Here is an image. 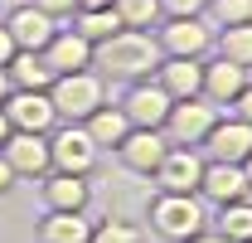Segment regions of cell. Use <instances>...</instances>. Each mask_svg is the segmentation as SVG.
Instances as JSON below:
<instances>
[{"label":"cell","mask_w":252,"mask_h":243,"mask_svg":"<svg viewBox=\"0 0 252 243\" xmlns=\"http://www.w3.org/2000/svg\"><path fill=\"white\" fill-rule=\"evenodd\" d=\"M156 44L165 59H204L214 49V30L204 25V15H185V20H170Z\"/></svg>","instance_id":"cell-7"},{"label":"cell","mask_w":252,"mask_h":243,"mask_svg":"<svg viewBox=\"0 0 252 243\" xmlns=\"http://www.w3.org/2000/svg\"><path fill=\"white\" fill-rule=\"evenodd\" d=\"M233 117H243V122L252 126V83L238 92V97H233Z\"/></svg>","instance_id":"cell-30"},{"label":"cell","mask_w":252,"mask_h":243,"mask_svg":"<svg viewBox=\"0 0 252 243\" xmlns=\"http://www.w3.org/2000/svg\"><path fill=\"white\" fill-rule=\"evenodd\" d=\"M117 151H122L126 170H136V175H156V165L165 161V151H170V136H165L160 126H131Z\"/></svg>","instance_id":"cell-12"},{"label":"cell","mask_w":252,"mask_h":243,"mask_svg":"<svg viewBox=\"0 0 252 243\" xmlns=\"http://www.w3.org/2000/svg\"><path fill=\"white\" fill-rule=\"evenodd\" d=\"M185 243H228V239H223V234H209V229H199V234L185 239Z\"/></svg>","instance_id":"cell-33"},{"label":"cell","mask_w":252,"mask_h":243,"mask_svg":"<svg viewBox=\"0 0 252 243\" xmlns=\"http://www.w3.org/2000/svg\"><path fill=\"white\" fill-rule=\"evenodd\" d=\"M88 239H93V224L78 209H49L39 224V243H88Z\"/></svg>","instance_id":"cell-18"},{"label":"cell","mask_w":252,"mask_h":243,"mask_svg":"<svg viewBox=\"0 0 252 243\" xmlns=\"http://www.w3.org/2000/svg\"><path fill=\"white\" fill-rule=\"evenodd\" d=\"M0 156L10 161L15 175H49V170H54V161H49V136H39V131H10L5 146H0Z\"/></svg>","instance_id":"cell-13"},{"label":"cell","mask_w":252,"mask_h":243,"mask_svg":"<svg viewBox=\"0 0 252 243\" xmlns=\"http://www.w3.org/2000/svg\"><path fill=\"white\" fill-rule=\"evenodd\" d=\"M0 112L10 117V131H39V136H49L54 122H59L49 92H30V88H10V97L0 102Z\"/></svg>","instance_id":"cell-6"},{"label":"cell","mask_w":252,"mask_h":243,"mask_svg":"<svg viewBox=\"0 0 252 243\" xmlns=\"http://www.w3.org/2000/svg\"><path fill=\"white\" fill-rule=\"evenodd\" d=\"M5 73H10V88H30V92H49V83H54L44 54H30V49H15V59L5 63Z\"/></svg>","instance_id":"cell-21"},{"label":"cell","mask_w":252,"mask_h":243,"mask_svg":"<svg viewBox=\"0 0 252 243\" xmlns=\"http://www.w3.org/2000/svg\"><path fill=\"white\" fill-rule=\"evenodd\" d=\"M156 83L175 102L180 97H199L204 92V59H160L156 63Z\"/></svg>","instance_id":"cell-17"},{"label":"cell","mask_w":252,"mask_h":243,"mask_svg":"<svg viewBox=\"0 0 252 243\" xmlns=\"http://www.w3.org/2000/svg\"><path fill=\"white\" fill-rule=\"evenodd\" d=\"M219 234L228 243H252V195L219 209Z\"/></svg>","instance_id":"cell-22"},{"label":"cell","mask_w":252,"mask_h":243,"mask_svg":"<svg viewBox=\"0 0 252 243\" xmlns=\"http://www.w3.org/2000/svg\"><path fill=\"white\" fill-rule=\"evenodd\" d=\"M243 175H248V190H252V156L243 161Z\"/></svg>","instance_id":"cell-37"},{"label":"cell","mask_w":252,"mask_h":243,"mask_svg":"<svg viewBox=\"0 0 252 243\" xmlns=\"http://www.w3.org/2000/svg\"><path fill=\"white\" fill-rule=\"evenodd\" d=\"M204 5H209V0H160V15L185 20V15H204Z\"/></svg>","instance_id":"cell-28"},{"label":"cell","mask_w":252,"mask_h":243,"mask_svg":"<svg viewBox=\"0 0 252 243\" xmlns=\"http://www.w3.org/2000/svg\"><path fill=\"white\" fill-rule=\"evenodd\" d=\"M199 175H204V156L194 146H170L165 161L156 165V185L170 190V195H194L199 190Z\"/></svg>","instance_id":"cell-11"},{"label":"cell","mask_w":252,"mask_h":243,"mask_svg":"<svg viewBox=\"0 0 252 243\" xmlns=\"http://www.w3.org/2000/svg\"><path fill=\"white\" fill-rule=\"evenodd\" d=\"M73 15H78V34H83L88 44H102V39H112L117 30H126L112 5H107V10H73Z\"/></svg>","instance_id":"cell-24"},{"label":"cell","mask_w":252,"mask_h":243,"mask_svg":"<svg viewBox=\"0 0 252 243\" xmlns=\"http://www.w3.org/2000/svg\"><path fill=\"white\" fill-rule=\"evenodd\" d=\"M204 224H209V214H204V200L199 195H170V190H160L156 204H151V229H156L160 239H170V243L194 239Z\"/></svg>","instance_id":"cell-3"},{"label":"cell","mask_w":252,"mask_h":243,"mask_svg":"<svg viewBox=\"0 0 252 243\" xmlns=\"http://www.w3.org/2000/svg\"><path fill=\"white\" fill-rule=\"evenodd\" d=\"M88 200H93V185H88V175H68V170H59V175H49V185H44V204L49 209H88Z\"/></svg>","instance_id":"cell-19"},{"label":"cell","mask_w":252,"mask_h":243,"mask_svg":"<svg viewBox=\"0 0 252 243\" xmlns=\"http://www.w3.org/2000/svg\"><path fill=\"white\" fill-rule=\"evenodd\" d=\"M170 102H175V97L160 88L156 78H136V83L126 88V97H122V112H126L131 126H165Z\"/></svg>","instance_id":"cell-8"},{"label":"cell","mask_w":252,"mask_h":243,"mask_svg":"<svg viewBox=\"0 0 252 243\" xmlns=\"http://www.w3.org/2000/svg\"><path fill=\"white\" fill-rule=\"evenodd\" d=\"M49 102H54V112H59L63 122L93 117L97 107L107 102L102 73H93V68H83V73H59V78L49 83Z\"/></svg>","instance_id":"cell-2"},{"label":"cell","mask_w":252,"mask_h":243,"mask_svg":"<svg viewBox=\"0 0 252 243\" xmlns=\"http://www.w3.org/2000/svg\"><path fill=\"white\" fill-rule=\"evenodd\" d=\"M160 63V44L146 30H117L112 39L93 44V68L102 78H122V83H136V78H151Z\"/></svg>","instance_id":"cell-1"},{"label":"cell","mask_w":252,"mask_h":243,"mask_svg":"<svg viewBox=\"0 0 252 243\" xmlns=\"http://www.w3.org/2000/svg\"><path fill=\"white\" fill-rule=\"evenodd\" d=\"M83 126H88V136L97 141V151H117V146L126 141V131H131L126 112H122V107H107V102L97 107L93 117H83Z\"/></svg>","instance_id":"cell-20"},{"label":"cell","mask_w":252,"mask_h":243,"mask_svg":"<svg viewBox=\"0 0 252 243\" xmlns=\"http://www.w3.org/2000/svg\"><path fill=\"white\" fill-rule=\"evenodd\" d=\"M97 141L88 136V126L83 122H68L59 126L54 136H49V161H54V170H68V175H93L97 165Z\"/></svg>","instance_id":"cell-5"},{"label":"cell","mask_w":252,"mask_h":243,"mask_svg":"<svg viewBox=\"0 0 252 243\" xmlns=\"http://www.w3.org/2000/svg\"><path fill=\"white\" fill-rule=\"evenodd\" d=\"M199 146L209 151V161H233V165H243L252 156V126L243 117H219Z\"/></svg>","instance_id":"cell-10"},{"label":"cell","mask_w":252,"mask_h":243,"mask_svg":"<svg viewBox=\"0 0 252 243\" xmlns=\"http://www.w3.org/2000/svg\"><path fill=\"white\" fill-rule=\"evenodd\" d=\"M39 54H44V63H49L54 78H59V73H83V68H93V44L78 30H54V39H49Z\"/></svg>","instance_id":"cell-14"},{"label":"cell","mask_w":252,"mask_h":243,"mask_svg":"<svg viewBox=\"0 0 252 243\" xmlns=\"http://www.w3.org/2000/svg\"><path fill=\"white\" fill-rule=\"evenodd\" d=\"M112 10L126 30H151L160 20V0H112Z\"/></svg>","instance_id":"cell-25"},{"label":"cell","mask_w":252,"mask_h":243,"mask_svg":"<svg viewBox=\"0 0 252 243\" xmlns=\"http://www.w3.org/2000/svg\"><path fill=\"white\" fill-rule=\"evenodd\" d=\"M30 5H39V10H44V15H54V20L78 10V0H30Z\"/></svg>","instance_id":"cell-29"},{"label":"cell","mask_w":252,"mask_h":243,"mask_svg":"<svg viewBox=\"0 0 252 243\" xmlns=\"http://www.w3.org/2000/svg\"><path fill=\"white\" fill-rule=\"evenodd\" d=\"M194 195H204L214 209L223 204H233V200H248V175H243V165H233V161H204V175H199V190Z\"/></svg>","instance_id":"cell-9"},{"label":"cell","mask_w":252,"mask_h":243,"mask_svg":"<svg viewBox=\"0 0 252 243\" xmlns=\"http://www.w3.org/2000/svg\"><path fill=\"white\" fill-rule=\"evenodd\" d=\"M248 88V68L243 63H228V59H214V63H204V92L199 97H209L214 107H233V97Z\"/></svg>","instance_id":"cell-16"},{"label":"cell","mask_w":252,"mask_h":243,"mask_svg":"<svg viewBox=\"0 0 252 243\" xmlns=\"http://www.w3.org/2000/svg\"><path fill=\"white\" fill-rule=\"evenodd\" d=\"M5 97H10V73L0 68V102H5Z\"/></svg>","instance_id":"cell-35"},{"label":"cell","mask_w":252,"mask_h":243,"mask_svg":"<svg viewBox=\"0 0 252 243\" xmlns=\"http://www.w3.org/2000/svg\"><path fill=\"white\" fill-rule=\"evenodd\" d=\"M10 185H15V170H10V161H5V156H0V195H5V190H10Z\"/></svg>","instance_id":"cell-32"},{"label":"cell","mask_w":252,"mask_h":243,"mask_svg":"<svg viewBox=\"0 0 252 243\" xmlns=\"http://www.w3.org/2000/svg\"><path fill=\"white\" fill-rule=\"evenodd\" d=\"M214 44H219V59L252 68V20L248 25H223V34L214 39Z\"/></svg>","instance_id":"cell-23"},{"label":"cell","mask_w":252,"mask_h":243,"mask_svg":"<svg viewBox=\"0 0 252 243\" xmlns=\"http://www.w3.org/2000/svg\"><path fill=\"white\" fill-rule=\"evenodd\" d=\"M10 59H15V39H10V34H5V25H0V68H5Z\"/></svg>","instance_id":"cell-31"},{"label":"cell","mask_w":252,"mask_h":243,"mask_svg":"<svg viewBox=\"0 0 252 243\" xmlns=\"http://www.w3.org/2000/svg\"><path fill=\"white\" fill-rule=\"evenodd\" d=\"M112 0H78V10H107Z\"/></svg>","instance_id":"cell-34"},{"label":"cell","mask_w":252,"mask_h":243,"mask_svg":"<svg viewBox=\"0 0 252 243\" xmlns=\"http://www.w3.org/2000/svg\"><path fill=\"white\" fill-rule=\"evenodd\" d=\"M5 136H10V117L0 112V146H5Z\"/></svg>","instance_id":"cell-36"},{"label":"cell","mask_w":252,"mask_h":243,"mask_svg":"<svg viewBox=\"0 0 252 243\" xmlns=\"http://www.w3.org/2000/svg\"><path fill=\"white\" fill-rule=\"evenodd\" d=\"M5 34L15 39V49L39 54V49L54 39V15H44L39 5H15V10L5 15Z\"/></svg>","instance_id":"cell-15"},{"label":"cell","mask_w":252,"mask_h":243,"mask_svg":"<svg viewBox=\"0 0 252 243\" xmlns=\"http://www.w3.org/2000/svg\"><path fill=\"white\" fill-rule=\"evenodd\" d=\"M214 122H219V107L209 97H180V102H170V117L160 131L170 136V146H199Z\"/></svg>","instance_id":"cell-4"},{"label":"cell","mask_w":252,"mask_h":243,"mask_svg":"<svg viewBox=\"0 0 252 243\" xmlns=\"http://www.w3.org/2000/svg\"><path fill=\"white\" fill-rule=\"evenodd\" d=\"M204 10L219 20V30H223V25H248V20H252V0H209Z\"/></svg>","instance_id":"cell-26"},{"label":"cell","mask_w":252,"mask_h":243,"mask_svg":"<svg viewBox=\"0 0 252 243\" xmlns=\"http://www.w3.org/2000/svg\"><path fill=\"white\" fill-rule=\"evenodd\" d=\"M88 243H141V229H136V224H122V219H107V224L93 229Z\"/></svg>","instance_id":"cell-27"}]
</instances>
